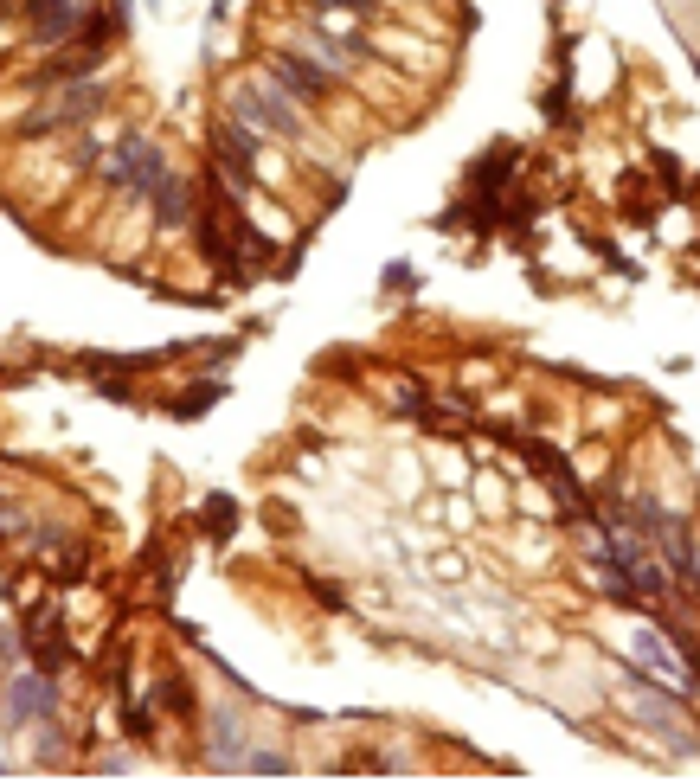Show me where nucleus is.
Here are the masks:
<instances>
[{
	"label": "nucleus",
	"mask_w": 700,
	"mask_h": 783,
	"mask_svg": "<svg viewBox=\"0 0 700 783\" xmlns=\"http://www.w3.org/2000/svg\"><path fill=\"white\" fill-rule=\"evenodd\" d=\"M103 180H110V187H123L129 199H155V187L167 180V155L148 142L142 129H129L123 142L103 155Z\"/></svg>",
	"instance_id": "obj_1"
},
{
	"label": "nucleus",
	"mask_w": 700,
	"mask_h": 783,
	"mask_svg": "<svg viewBox=\"0 0 700 783\" xmlns=\"http://www.w3.org/2000/svg\"><path fill=\"white\" fill-rule=\"evenodd\" d=\"M110 103V90H103V78H78V84H58V97H45L39 110H26L20 135L33 142V135H52V129H71V122H90Z\"/></svg>",
	"instance_id": "obj_2"
},
{
	"label": "nucleus",
	"mask_w": 700,
	"mask_h": 783,
	"mask_svg": "<svg viewBox=\"0 0 700 783\" xmlns=\"http://www.w3.org/2000/svg\"><path fill=\"white\" fill-rule=\"evenodd\" d=\"M257 155H264V135H257V129H245L238 116H219V122H212V167H219L238 193L257 187Z\"/></svg>",
	"instance_id": "obj_3"
},
{
	"label": "nucleus",
	"mask_w": 700,
	"mask_h": 783,
	"mask_svg": "<svg viewBox=\"0 0 700 783\" xmlns=\"http://www.w3.org/2000/svg\"><path fill=\"white\" fill-rule=\"evenodd\" d=\"M232 116L257 135H302L296 97H289V90H270V84H238L232 90Z\"/></svg>",
	"instance_id": "obj_4"
},
{
	"label": "nucleus",
	"mask_w": 700,
	"mask_h": 783,
	"mask_svg": "<svg viewBox=\"0 0 700 783\" xmlns=\"http://www.w3.org/2000/svg\"><path fill=\"white\" fill-rule=\"evenodd\" d=\"M630 668H643L656 687H668V694H694V687H700L694 668L675 655V642H668L662 629H636V636H630Z\"/></svg>",
	"instance_id": "obj_5"
},
{
	"label": "nucleus",
	"mask_w": 700,
	"mask_h": 783,
	"mask_svg": "<svg viewBox=\"0 0 700 783\" xmlns=\"http://www.w3.org/2000/svg\"><path fill=\"white\" fill-rule=\"evenodd\" d=\"M521 456H527V463L540 469V482L553 488L559 501H566V514H572V520H591V495H585V488H578L572 463H566V456L553 450V443H540V437H521Z\"/></svg>",
	"instance_id": "obj_6"
},
{
	"label": "nucleus",
	"mask_w": 700,
	"mask_h": 783,
	"mask_svg": "<svg viewBox=\"0 0 700 783\" xmlns=\"http://www.w3.org/2000/svg\"><path fill=\"white\" fill-rule=\"evenodd\" d=\"M270 78H277V90H289V97H302V103H328L334 97V71H322L302 52H270Z\"/></svg>",
	"instance_id": "obj_7"
},
{
	"label": "nucleus",
	"mask_w": 700,
	"mask_h": 783,
	"mask_svg": "<svg viewBox=\"0 0 700 783\" xmlns=\"http://www.w3.org/2000/svg\"><path fill=\"white\" fill-rule=\"evenodd\" d=\"M7 706H13V719H52V713H58V681H52L45 668H33V674H13Z\"/></svg>",
	"instance_id": "obj_8"
},
{
	"label": "nucleus",
	"mask_w": 700,
	"mask_h": 783,
	"mask_svg": "<svg viewBox=\"0 0 700 783\" xmlns=\"http://www.w3.org/2000/svg\"><path fill=\"white\" fill-rule=\"evenodd\" d=\"M155 225L161 232H174V225H193V187L180 174H167L155 187Z\"/></svg>",
	"instance_id": "obj_9"
},
{
	"label": "nucleus",
	"mask_w": 700,
	"mask_h": 783,
	"mask_svg": "<svg viewBox=\"0 0 700 783\" xmlns=\"http://www.w3.org/2000/svg\"><path fill=\"white\" fill-rule=\"evenodd\" d=\"M219 398H225V379H200V386H187V392H180L167 411H174L180 424H193V418H206V411L219 405Z\"/></svg>",
	"instance_id": "obj_10"
},
{
	"label": "nucleus",
	"mask_w": 700,
	"mask_h": 783,
	"mask_svg": "<svg viewBox=\"0 0 700 783\" xmlns=\"http://www.w3.org/2000/svg\"><path fill=\"white\" fill-rule=\"evenodd\" d=\"M155 694H161V706H167L174 719H193V713H200V700H193L187 674H161V681H155Z\"/></svg>",
	"instance_id": "obj_11"
},
{
	"label": "nucleus",
	"mask_w": 700,
	"mask_h": 783,
	"mask_svg": "<svg viewBox=\"0 0 700 783\" xmlns=\"http://www.w3.org/2000/svg\"><path fill=\"white\" fill-rule=\"evenodd\" d=\"M206 533H212V546H225L238 533V501L232 495H206Z\"/></svg>",
	"instance_id": "obj_12"
},
{
	"label": "nucleus",
	"mask_w": 700,
	"mask_h": 783,
	"mask_svg": "<svg viewBox=\"0 0 700 783\" xmlns=\"http://www.w3.org/2000/svg\"><path fill=\"white\" fill-rule=\"evenodd\" d=\"M238 771H264V777H283V771H289V758H283V751H245V758H238Z\"/></svg>",
	"instance_id": "obj_13"
},
{
	"label": "nucleus",
	"mask_w": 700,
	"mask_h": 783,
	"mask_svg": "<svg viewBox=\"0 0 700 783\" xmlns=\"http://www.w3.org/2000/svg\"><path fill=\"white\" fill-rule=\"evenodd\" d=\"M90 379H97V392H103V398H116V405H129V398H135L129 373H90Z\"/></svg>",
	"instance_id": "obj_14"
},
{
	"label": "nucleus",
	"mask_w": 700,
	"mask_h": 783,
	"mask_svg": "<svg viewBox=\"0 0 700 783\" xmlns=\"http://www.w3.org/2000/svg\"><path fill=\"white\" fill-rule=\"evenodd\" d=\"M399 411H405V418H431V398H424V386H399Z\"/></svg>",
	"instance_id": "obj_15"
},
{
	"label": "nucleus",
	"mask_w": 700,
	"mask_h": 783,
	"mask_svg": "<svg viewBox=\"0 0 700 783\" xmlns=\"http://www.w3.org/2000/svg\"><path fill=\"white\" fill-rule=\"evenodd\" d=\"M418 276H412V264H386V289H412Z\"/></svg>",
	"instance_id": "obj_16"
},
{
	"label": "nucleus",
	"mask_w": 700,
	"mask_h": 783,
	"mask_svg": "<svg viewBox=\"0 0 700 783\" xmlns=\"http://www.w3.org/2000/svg\"><path fill=\"white\" fill-rule=\"evenodd\" d=\"M309 591H315V597H322V604H328V610H341V604H347V597H341V591H334V585H328V578H309Z\"/></svg>",
	"instance_id": "obj_17"
},
{
	"label": "nucleus",
	"mask_w": 700,
	"mask_h": 783,
	"mask_svg": "<svg viewBox=\"0 0 700 783\" xmlns=\"http://www.w3.org/2000/svg\"><path fill=\"white\" fill-rule=\"evenodd\" d=\"M328 7H354V13H373L379 0H328Z\"/></svg>",
	"instance_id": "obj_18"
}]
</instances>
